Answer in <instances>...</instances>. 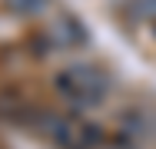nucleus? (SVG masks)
I'll return each instance as SVG.
<instances>
[{"label":"nucleus","mask_w":156,"mask_h":149,"mask_svg":"<svg viewBox=\"0 0 156 149\" xmlns=\"http://www.w3.org/2000/svg\"><path fill=\"white\" fill-rule=\"evenodd\" d=\"M57 89L66 93L70 99L90 106V103H96V99L106 93V76H103L96 66L80 63V66H70V70H63L60 76H57Z\"/></svg>","instance_id":"obj_1"},{"label":"nucleus","mask_w":156,"mask_h":149,"mask_svg":"<svg viewBox=\"0 0 156 149\" xmlns=\"http://www.w3.org/2000/svg\"><path fill=\"white\" fill-rule=\"evenodd\" d=\"M50 136L53 143L63 149H87L96 143V129L93 126H80L73 119H50Z\"/></svg>","instance_id":"obj_2"},{"label":"nucleus","mask_w":156,"mask_h":149,"mask_svg":"<svg viewBox=\"0 0 156 149\" xmlns=\"http://www.w3.org/2000/svg\"><path fill=\"white\" fill-rule=\"evenodd\" d=\"M53 36H57L60 47H70V43H80V40H83V33H80V27H76V20H63L60 27H53Z\"/></svg>","instance_id":"obj_3"},{"label":"nucleus","mask_w":156,"mask_h":149,"mask_svg":"<svg viewBox=\"0 0 156 149\" xmlns=\"http://www.w3.org/2000/svg\"><path fill=\"white\" fill-rule=\"evenodd\" d=\"M47 3H50V0H7V7H10L13 13H23V17H37V13H43Z\"/></svg>","instance_id":"obj_4"},{"label":"nucleus","mask_w":156,"mask_h":149,"mask_svg":"<svg viewBox=\"0 0 156 149\" xmlns=\"http://www.w3.org/2000/svg\"><path fill=\"white\" fill-rule=\"evenodd\" d=\"M136 13H143V17H156V0H136Z\"/></svg>","instance_id":"obj_5"}]
</instances>
